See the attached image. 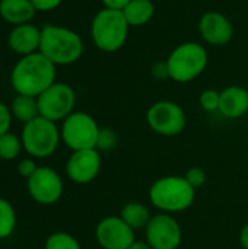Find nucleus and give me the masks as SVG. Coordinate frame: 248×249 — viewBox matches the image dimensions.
<instances>
[{
    "instance_id": "obj_1",
    "label": "nucleus",
    "mask_w": 248,
    "mask_h": 249,
    "mask_svg": "<svg viewBox=\"0 0 248 249\" xmlns=\"http://www.w3.org/2000/svg\"><path fill=\"white\" fill-rule=\"evenodd\" d=\"M10 83L16 93L38 98L56 83V64L39 51L23 55L12 69Z\"/></svg>"
},
{
    "instance_id": "obj_2",
    "label": "nucleus",
    "mask_w": 248,
    "mask_h": 249,
    "mask_svg": "<svg viewBox=\"0 0 248 249\" xmlns=\"http://www.w3.org/2000/svg\"><path fill=\"white\" fill-rule=\"evenodd\" d=\"M83 41L73 29L45 25L41 29L39 53L56 66H67L76 63L83 54Z\"/></svg>"
},
{
    "instance_id": "obj_3",
    "label": "nucleus",
    "mask_w": 248,
    "mask_h": 249,
    "mask_svg": "<svg viewBox=\"0 0 248 249\" xmlns=\"http://www.w3.org/2000/svg\"><path fill=\"white\" fill-rule=\"evenodd\" d=\"M196 190L184 177L168 175L156 179L149 190L151 203L162 213H180L191 207Z\"/></svg>"
},
{
    "instance_id": "obj_4",
    "label": "nucleus",
    "mask_w": 248,
    "mask_h": 249,
    "mask_svg": "<svg viewBox=\"0 0 248 249\" xmlns=\"http://www.w3.org/2000/svg\"><path fill=\"white\" fill-rule=\"evenodd\" d=\"M165 61L171 80L177 83H189L206 70L209 54L200 42L187 41L177 45Z\"/></svg>"
},
{
    "instance_id": "obj_5",
    "label": "nucleus",
    "mask_w": 248,
    "mask_h": 249,
    "mask_svg": "<svg viewBox=\"0 0 248 249\" xmlns=\"http://www.w3.org/2000/svg\"><path fill=\"white\" fill-rule=\"evenodd\" d=\"M130 25L121 10L102 9L91 23V36L95 47L104 53H115L126 44Z\"/></svg>"
},
{
    "instance_id": "obj_6",
    "label": "nucleus",
    "mask_w": 248,
    "mask_h": 249,
    "mask_svg": "<svg viewBox=\"0 0 248 249\" xmlns=\"http://www.w3.org/2000/svg\"><path fill=\"white\" fill-rule=\"evenodd\" d=\"M20 140L28 155L41 159L51 156L57 150L61 134L54 121L39 115L23 125Z\"/></svg>"
},
{
    "instance_id": "obj_7",
    "label": "nucleus",
    "mask_w": 248,
    "mask_h": 249,
    "mask_svg": "<svg viewBox=\"0 0 248 249\" xmlns=\"http://www.w3.org/2000/svg\"><path fill=\"white\" fill-rule=\"evenodd\" d=\"M99 130L101 127L92 115L82 111H73L63 121L60 134L64 144L76 152L96 149Z\"/></svg>"
},
{
    "instance_id": "obj_8",
    "label": "nucleus",
    "mask_w": 248,
    "mask_h": 249,
    "mask_svg": "<svg viewBox=\"0 0 248 249\" xmlns=\"http://www.w3.org/2000/svg\"><path fill=\"white\" fill-rule=\"evenodd\" d=\"M146 121L152 131L165 137L178 136L187 125L184 109L172 101H158L152 104L146 112Z\"/></svg>"
},
{
    "instance_id": "obj_9",
    "label": "nucleus",
    "mask_w": 248,
    "mask_h": 249,
    "mask_svg": "<svg viewBox=\"0 0 248 249\" xmlns=\"http://www.w3.org/2000/svg\"><path fill=\"white\" fill-rule=\"evenodd\" d=\"M39 115L50 121H64L75 109L76 93L67 83L56 82L38 98Z\"/></svg>"
},
{
    "instance_id": "obj_10",
    "label": "nucleus",
    "mask_w": 248,
    "mask_h": 249,
    "mask_svg": "<svg viewBox=\"0 0 248 249\" xmlns=\"http://www.w3.org/2000/svg\"><path fill=\"white\" fill-rule=\"evenodd\" d=\"M145 233L146 242L153 249H178L183 241L180 223L168 213L152 216Z\"/></svg>"
},
{
    "instance_id": "obj_11",
    "label": "nucleus",
    "mask_w": 248,
    "mask_h": 249,
    "mask_svg": "<svg viewBox=\"0 0 248 249\" xmlns=\"http://www.w3.org/2000/svg\"><path fill=\"white\" fill-rule=\"evenodd\" d=\"M28 193L34 201L42 206L57 203L63 194V181L60 175L48 166L37 168L28 179Z\"/></svg>"
},
{
    "instance_id": "obj_12",
    "label": "nucleus",
    "mask_w": 248,
    "mask_h": 249,
    "mask_svg": "<svg viewBox=\"0 0 248 249\" xmlns=\"http://www.w3.org/2000/svg\"><path fill=\"white\" fill-rule=\"evenodd\" d=\"M95 238L102 249H127L136 239L134 231L120 216L102 219L95 229Z\"/></svg>"
},
{
    "instance_id": "obj_13",
    "label": "nucleus",
    "mask_w": 248,
    "mask_h": 249,
    "mask_svg": "<svg viewBox=\"0 0 248 249\" xmlns=\"http://www.w3.org/2000/svg\"><path fill=\"white\" fill-rule=\"evenodd\" d=\"M102 166L101 155L96 149L89 150H76L70 155L66 163V174L69 179L75 184H89L92 182Z\"/></svg>"
},
{
    "instance_id": "obj_14",
    "label": "nucleus",
    "mask_w": 248,
    "mask_h": 249,
    "mask_svg": "<svg viewBox=\"0 0 248 249\" xmlns=\"http://www.w3.org/2000/svg\"><path fill=\"white\" fill-rule=\"evenodd\" d=\"M199 32L203 41L209 45L224 47L234 38V25L224 13L209 10L199 19Z\"/></svg>"
},
{
    "instance_id": "obj_15",
    "label": "nucleus",
    "mask_w": 248,
    "mask_h": 249,
    "mask_svg": "<svg viewBox=\"0 0 248 249\" xmlns=\"http://www.w3.org/2000/svg\"><path fill=\"white\" fill-rule=\"evenodd\" d=\"M7 44L12 51L22 57L37 53L41 44V29L31 22L16 25L7 36Z\"/></svg>"
},
{
    "instance_id": "obj_16",
    "label": "nucleus",
    "mask_w": 248,
    "mask_h": 249,
    "mask_svg": "<svg viewBox=\"0 0 248 249\" xmlns=\"http://www.w3.org/2000/svg\"><path fill=\"white\" fill-rule=\"evenodd\" d=\"M225 118L237 120L248 112V90L243 86L232 85L221 90L219 111Z\"/></svg>"
},
{
    "instance_id": "obj_17",
    "label": "nucleus",
    "mask_w": 248,
    "mask_h": 249,
    "mask_svg": "<svg viewBox=\"0 0 248 249\" xmlns=\"http://www.w3.org/2000/svg\"><path fill=\"white\" fill-rule=\"evenodd\" d=\"M37 9L31 0H0V16L12 25L29 23Z\"/></svg>"
},
{
    "instance_id": "obj_18",
    "label": "nucleus",
    "mask_w": 248,
    "mask_h": 249,
    "mask_svg": "<svg viewBox=\"0 0 248 249\" xmlns=\"http://www.w3.org/2000/svg\"><path fill=\"white\" fill-rule=\"evenodd\" d=\"M121 12L130 28H137L152 20L155 16V4L152 0H132Z\"/></svg>"
},
{
    "instance_id": "obj_19",
    "label": "nucleus",
    "mask_w": 248,
    "mask_h": 249,
    "mask_svg": "<svg viewBox=\"0 0 248 249\" xmlns=\"http://www.w3.org/2000/svg\"><path fill=\"white\" fill-rule=\"evenodd\" d=\"M120 217L123 219V222L130 226L133 231H139V229H146L148 223L151 222L152 216L148 210V207L139 201H130L126 203L120 212Z\"/></svg>"
},
{
    "instance_id": "obj_20",
    "label": "nucleus",
    "mask_w": 248,
    "mask_h": 249,
    "mask_svg": "<svg viewBox=\"0 0 248 249\" xmlns=\"http://www.w3.org/2000/svg\"><path fill=\"white\" fill-rule=\"evenodd\" d=\"M10 111H12V115L23 124L39 117L38 101L35 96H29V95H19L18 93L12 101Z\"/></svg>"
},
{
    "instance_id": "obj_21",
    "label": "nucleus",
    "mask_w": 248,
    "mask_h": 249,
    "mask_svg": "<svg viewBox=\"0 0 248 249\" xmlns=\"http://www.w3.org/2000/svg\"><path fill=\"white\" fill-rule=\"evenodd\" d=\"M16 226V213L13 206L4 200L0 198V239L9 238Z\"/></svg>"
},
{
    "instance_id": "obj_22",
    "label": "nucleus",
    "mask_w": 248,
    "mask_h": 249,
    "mask_svg": "<svg viewBox=\"0 0 248 249\" xmlns=\"http://www.w3.org/2000/svg\"><path fill=\"white\" fill-rule=\"evenodd\" d=\"M22 147H23L22 140L16 134L6 133V134L0 136V159H3V160L16 159Z\"/></svg>"
},
{
    "instance_id": "obj_23",
    "label": "nucleus",
    "mask_w": 248,
    "mask_h": 249,
    "mask_svg": "<svg viewBox=\"0 0 248 249\" xmlns=\"http://www.w3.org/2000/svg\"><path fill=\"white\" fill-rule=\"evenodd\" d=\"M44 249H82L75 236L66 232H56L45 241Z\"/></svg>"
},
{
    "instance_id": "obj_24",
    "label": "nucleus",
    "mask_w": 248,
    "mask_h": 249,
    "mask_svg": "<svg viewBox=\"0 0 248 249\" xmlns=\"http://www.w3.org/2000/svg\"><path fill=\"white\" fill-rule=\"evenodd\" d=\"M200 107L206 111V112H216L219 111V104H221V92L215 90V89H205L200 93L199 98Z\"/></svg>"
},
{
    "instance_id": "obj_25",
    "label": "nucleus",
    "mask_w": 248,
    "mask_h": 249,
    "mask_svg": "<svg viewBox=\"0 0 248 249\" xmlns=\"http://www.w3.org/2000/svg\"><path fill=\"white\" fill-rule=\"evenodd\" d=\"M118 143V137L115 134V131L113 128H101L99 130V136H98V143H96V150H113Z\"/></svg>"
},
{
    "instance_id": "obj_26",
    "label": "nucleus",
    "mask_w": 248,
    "mask_h": 249,
    "mask_svg": "<svg viewBox=\"0 0 248 249\" xmlns=\"http://www.w3.org/2000/svg\"><path fill=\"white\" fill-rule=\"evenodd\" d=\"M184 178L189 181V184L194 190H197V188H200V187L205 185V182H206V172L202 168H199V166H193V168H190L186 172Z\"/></svg>"
},
{
    "instance_id": "obj_27",
    "label": "nucleus",
    "mask_w": 248,
    "mask_h": 249,
    "mask_svg": "<svg viewBox=\"0 0 248 249\" xmlns=\"http://www.w3.org/2000/svg\"><path fill=\"white\" fill-rule=\"evenodd\" d=\"M12 111L7 108L3 102H0V136L9 133V128L12 125Z\"/></svg>"
},
{
    "instance_id": "obj_28",
    "label": "nucleus",
    "mask_w": 248,
    "mask_h": 249,
    "mask_svg": "<svg viewBox=\"0 0 248 249\" xmlns=\"http://www.w3.org/2000/svg\"><path fill=\"white\" fill-rule=\"evenodd\" d=\"M37 165H35V162L32 160V159H29V158H26V159H22L20 162H19V165H18V174L20 175V177H23V178H29V177H32V174L37 171Z\"/></svg>"
},
{
    "instance_id": "obj_29",
    "label": "nucleus",
    "mask_w": 248,
    "mask_h": 249,
    "mask_svg": "<svg viewBox=\"0 0 248 249\" xmlns=\"http://www.w3.org/2000/svg\"><path fill=\"white\" fill-rule=\"evenodd\" d=\"M151 73H152V76H153L156 80L170 79L167 61H156V63H153V66H152V69H151Z\"/></svg>"
},
{
    "instance_id": "obj_30",
    "label": "nucleus",
    "mask_w": 248,
    "mask_h": 249,
    "mask_svg": "<svg viewBox=\"0 0 248 249\" xmlns=\"http://www.w3.org/2000/svg\"><path fill=\"white\" fill-rule=\"evenodd\" d=\"M31 1L35 6L37 12L38 10L39 12H50V10L57 9L63 3V0H31Z\"/></svg>"
},
{
    "instance_id": "obj_31",
    "label": "nucleus",
    "mask_w": 248,
    "mask_h": 249,
    "mask_svg": "<svg viewBox=\"0 0 248 249\" xmlns=\"http://www.w3.org/2000/svg\"><path fill=\"white\" fill-rule=\"evenodd\" d=\"M132 0H101L105 9L111 10H123Z\"/></svg>"
},
{
    "instance_id": "obj_32",
    "label": "nucleus",
    "mask_w": 248,
    "mask_h": 249,
    "mask_svg": "<svg viewBox=\"0 0 248 249\" xmlns=\"http://www.w3.org/2000/svg\"><path fill=\"white\" fill-rule=\"evenodd\" d=\"M240 244L243 249H248V223L244 225V228L240 232Z\"/></svg>"
},
{
    "instance_id": "obj_33",
    "label": "nucleus",
    "mask_w": 248,
    "mask_h": 249,
    "mask_svg": "<svg viewBox=\"0 0 248 249\" xmlns=\"http://www.w3.org/2000/svg\"><path fill=\"white\" fill-rule=\"evenodd\" d=\"M127 249H153L146 241L143 242V241H134L130 247Z\"/></svg>"
}]
</instances>
